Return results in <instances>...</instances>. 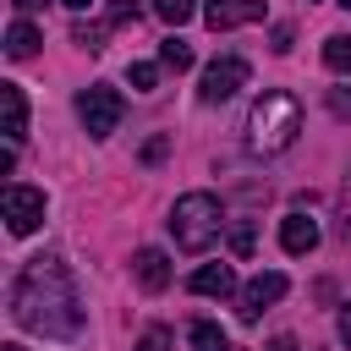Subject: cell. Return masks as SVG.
<instances>
[{"label":"cell","instance_id":"obj_1","mask_svg":"<svg viewBox=\"0 0 351 351\" xmlns=\"http://www.w3.org/2000/svg\"><path fill=\"white\" fill-rule=\"evenodd\" d=\"M11 318L49 340L82 335V302H77V285L60 258H27V269L11 285Z\"/></svg>","mask_w":351,"mask_h":351},{"label":"cell","instance_id":"obj_2","mask_svg":"<svg viewBox=\"0 0 351 351\" xmlns=\"http://www.w3.org/2000/svg\"><path fill=\"white\" fill-rule=\"evenodd\" d=\"M302 132V104L280 88H269L263 99H252L247 110V148L252 154H285Z\"/></svg>","mask_w":351,"mask_h":351},{"label":"cell","instance_id":"obj_3","mask_svg":"<svg viewBox=\"0 0 351 351\" xmlns=\"http://www.w3.org/2000/svg\"><path fill=\"white\" fill-rule=\"evenodd\" d=\"M219 225H225V214H219V197L214 192H186L170 208V236H176L181 252H203L219 236Z\"/></svg>","mask_w":351,"mask_h":351},{"label":"cell","instance_id":"obj_4","mask_svg":"<svg viewBox=\"0 0 351 351\" xmlns=\"http://www.w3.org/2000/svg\"><path fill=\"white\" fill-rule=\"evenodd\" d=\"M77 115H82V126H88V137H110L115 126H121V115H126V104H121V93L115 88H82L77 93Z\"/></svg>","mask_w":351,"mask_h":351},{"label":"cell","instance_id":"obj_5","mask_svg":"<svg viewBox=\"0 0 351 351\" xmlns=\"http://www.w3.org/2000/svg\"><path fill=\"white\" fill-rule=\"evenodd\" d=\"M247 77H252V66H247L241 55H219V60L203 71L197 99H203V104H225L230 93H241V88H247Z\"/></svg>","mask_w":351,"mask_h":351},{"label":"cell","instance_id":"obj_6","mask_svg":"<svg viewBox=\"0 0 351 351\" xmlns=\"http://www.w3.org/2000/svg\"><path fill=\"white\" fill-rule=\"evenodd\" d=\"M38 219H44V192L38 186H5V225H11V236L38 230Z\"/></svg>","mask_w":351,"mask_h":351},{"label":"cell","instance_id":"obj_7","mask_svg":"<svg viewBox=\"0 0 351 351\" xmlns=\"http://www.w3.org/2000/svg\"><path fill=\"white\" fill-rule=\"evenodd\" d=\"M285 291H291V280H285V274H258V280H247V291H241V318L252 324V318H258L263 307H274Z\"/></svg>","mask_w":351,"mask_h":351},{"label":"cell","instance_id":"obj_8","mask_svg":"<svg viewBox=\"0 0 351 351\" xmlns=\"http://www.w3.org/2000/svg\"><path fill=\"white\" fill-rule=\"evenodd\" d=\"M258 16H263V0H208V5H203V22H208L214 33L241 27V22H258Z\"/></svg>","mask_w":351,"mask_h":351},{"label":"cell","instance_id":"obj_9","mask_svg":"<svg viewBox=\"0 0 351 351\" xmlns=\"http://www.w3.org/2000/svg\"><path fill=\"white\" fill-rule=\"evenodd\" d=\"M280 247H285L291 258L313 252V247H318V225H313L307 214H285V219H280Z\"/></svg>","mask_w":351,"mask_h":351},{"label":"cell","instance_id":"obj_10","mask_svg":"<svg viewBox=\"0 0 351 351\" xmlns=\"http://www.w3.org/2000/svg\"><path fill=\"white\" fill-rule=\"evenodd\" d=\"M132 269H137V285H143V291H165V285H170V258H165L159 247H143V252L132 258Z\"/></svg>","mask_w":351,"mask_h":351},{"label":"cell","instance_id":"obj_11","mask_svg":"<svg viewBox=\"0 0 351 351\" xmlns=\"http://www.w3.org/2000/svg\"><path fill=\"white\" fill-rule=\"evenodd\" d=\"M0 104H5V143H22L27 137V99L16 82H0Z\"/></svg>","mask_w":351,"mask_h":351},{"label":"cell","instance_id":"obj_12","mask_svg":"<svg viewBox=\"0 0 351 351\" xmlns=\"http://www.w3.org/2000/svg\"><path fill=\"white\" fill-rule=\"evenodd\" d=\"M192 291H197V296H230V291H236L230 263H203V269L192 274Z\"/></svg>","mask_w":351,"mask_h":351},{"label":"cell","instance_id":"obj_13","mask_svg":"<svg viewBox=\"0 0 351 351\" xmlns=\"http://www.w3.org/2000/svg\"><path fill=\"white\" fill-rule=\"evenodd\" d=\"M5 55H11V60L38 55V27H33V22H11V27H5Z\"/></svg>","mask_w":351,"mask_h":351},{"label":"cell","instance_id":"obj_14","mask_svg":"<svg viewBox=\"0 0 351 351\" xmlns=\"http://www.w3.org/2000/svg\"><path fill=\"white\" fill-rule=\"evenodd\" d=\"M192 351H230V340H225V329H219V324L197 318V324H192Z\"/></svg>","mask_w":351,"mask_h":351},{"label":"cell","instance_id":"obj_15","mask_svg":"<svg viewBox=\"0 0 351 351\" xmlns=\"http://www.w3.org/2000/svg\"><path fill=\"white\" fill-rule=\"evenodd\" d=\"M324 66L329 71H351V38L346 33H329L324 38Z\"/></svg>","mask_w":351,"mask_h":351},{"label":"cell","instance_id":"obj_16","mask_svg":"<svg viewBox=\"0 0 351 351\" xmlns=\"http://www.w3.org/2000/svg\"><path fill=\"white\" fill-rule=\"evenodd\" d=\"M154 11L170 22V27H181V22H192V11H197V0H154Z\"/></svg>","mask_w":351,"mask_h":351},{"label":"cell","instance_id":"obj_17","mask_svg":"<svg viewBox=\"0 0 351 351\" xmlns=\"http://www.w3.org/2000/svg\"><path fill=\"white\" fill-rule=\"evenodd\" d=\"M159 60H165L170 71H186V66H192V49H186L181 38H165V44H159Z\"/></svg>","mask_w":351,"mask_h":351},{"label":"cell","instance_id":"obj_18","mask_svg":"<svg viewBox=\"0 0 351 351\" xmlns=\"http://www.w3.org/2000/svg\"><path fill=\"white\" fill-rule=\"evenodd\" d=\"M154 82H159V66H132V88L137 93H154Z\"/></svg>","mask_w":351,"mask_h":351},{"label":"cell","instance_id":"obj_19","mask_svg":"<svg viewBox=\"0 0 351 351\" xmlns=\"http://www.w3.org/2000/svg\"><path fill=\"white\" fill-rule=\"evenodd\" d=\"M230 247L247 258V252H252V225H230Z\"/></svg>","mask_w":351,"mask_h":351},{"label":"cell","instance_id":"obj_20","mask_svg":"<svg viewBox=\"0 0 351 351\" xmlns=\"http://www.w3.org/2000/svg\"><path fill=\"white\" fill-rule=\"evenodd\" d=\"M170 346V329H148L143 340H137V351H165Z\"/></svg>","mask_w":351,"mask_h":351},{"label":"cell","instance_id":"obj_21","mask_svg":"<svg viewBox=\"0 0 351 351\" xmlns=\"http://www.w3.org/2000/svg\"><path fill=\"white\" fill-rule=\"evenodd\" d=\"M132 16H137L132 0H110V22H132Z\"/></svg>","mask_w":351,"mask_h":351},{"label":"cell","instance_id":"obj_22","mask_svg":"<svg viewBox=\"0 0 351 351\" xmlns=\"http://www.w3.org/2000/svg\"><path fill=\"white\" fill-rule=\"evenodd\" d=\"M329 110H335V115H351V93L335 88V93H329Z\"/></svg>","mask_w":351,"mask_h":351},{"label":"cell","instance_id":"obj_23","mask_svg":"<svg viewBox=\"0 0 351 351\" xmlns=\"http://www.w3.org/2000/svg\"><path fill=\"white\" fill-rule=\"evenodd\" d=\"M77 44L82 49H99V27H77Z\"/></svg>","mask_w":351,"mask_h":351},{"label":"cell","instance_id":"obj_24","mask_svg":"<svg viewBox=\"0 0 351 351\" xmlns=\"http://www.w3.org/2000/svg\"><path fill=\"white\" fill-rule=\"evenodd\" d=\"M340 340H346V346H351V302H346V307H340Z\"/></svg>","mask_w":351,"mask_h":351},{"label":"cell","instance_id":"obj_25","mask_svg":"<svg viewBox=\"0 0 351 351\" xmlns=\"http://www.w3.org/2000/svg\"><path fill=\"white\" fill-rule=\"evenodd\" d=\"M269 351H296V340H291V335H274V340H269Z\"/></svg>","mask_w":351,"mask_h":351},{"label":"cell","instance_id":"obj_26","mask_svg":"<svg viewBox=\"0 0 351 351\" xmlns=\"http://www.w3.org/2000/svg\"><path fill=\"white\" fill-rule=\"evenodd\" d=\"M60 5H71V11H88V5H93V0H60Z\"/></svg>","mask_w":351,"mask_h":351},{"label":"cell","instance_id":"obj_27","mask_svg":"<svg viewBox=\"0 0 351 351\" xmlns=\"http://www.w3.org/2000/svg\"><path fill=\"white\" fill-rule=\"evenodd\" d=\"M0 351H22V346H0Z\"/></svg>","mask_w":351,"mask_h":351},{"label":"cell","instance_id":"obj_28","mask_svg":"<svg viewBox=\"0 0 351 351\" xmlns=\"http://www.w3.org/2000/svg\"><path fill=\"white\" fill-rule=\"evenodd\" d=\"M340 5H346V11H351V0H340Z\"/></svg>","mask_w":351,"mask_h":351}]
</instances>
